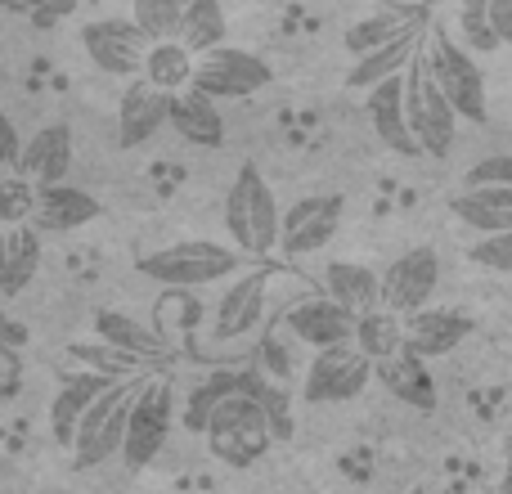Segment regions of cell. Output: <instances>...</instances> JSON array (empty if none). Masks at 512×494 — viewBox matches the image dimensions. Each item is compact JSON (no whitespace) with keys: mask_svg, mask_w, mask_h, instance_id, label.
Instances as JSON below:
<instances>
[{"mask_svg":"<svg viewBox=\"0 0 512 494\" xmlns=\"http://www.w3.org/2000/svg\"><path fill=\"white\" fill-rule=\"evenodd\" d=\"M135 270L167 292H198V288H212V283L239 279V274L252 270V265H248V256L225 247V243L185 239V243H171V247H158V252L140 256Z\"/></svg>","mask_w":512,"mask_h":494,"instance_id":"6da1fadb","label":"cell"},{"mask_svg":"<svg viewBox=\"0 0 512 494\" xmlns=\"http://www.w3.org/2000/svg\"><path fill=\"white\" fill-rule=\"evenodd\" d=\"M279 221V198L265 185L261 167L243 162L225 194V230H230L234 252H243L248 261H265L270 252H279Z\"/></svg>","mask_w":512,"mask_h":494,"instance_id":"7a4b0ae2","label":"cell"},{"mask_svg":"<svg viewBox=\"0 0 512 494\" xmlns=\"http://www.w3.org/2000/svg\"><path fill=\"white\" fill-rule=\"evenodd\" d=\"M203 441H207V450H212V459L225 463V468H252V463H261L265 454H270L274 432H270V423H265L261 405H256L248 391H239V396H230L207 418Z\"/></svg>","mask_w":512,"mask_h":494,"instance_id":"3957f363","label":"cell"},{"mask_svg":"<svg viewBox=\"0 0 512 494\" xmlns=\"http://www.w3.org/2000/svg\"><path fill=\"white\" fill-rule=\"evenodd\" d=\"M171 423H176V387L167 373H144L140 391L131 400V418H126V441H122V463L131 472L149 468L162 450H167Z\"/></svg>","mask_w":512,"mask_h":494,"instance_id":"277c9868","label":"cell"},{"mask_svg":"<svg viewBox=\"0 0 512 494\" xmlns=\"http://www.w3.org/2000/svg\"><path fill=\"white\" fill-rule=\"evenodd\" d=\"M427 77L436 81V90L445 95V104L454 108L459 122H486V72L472 59V50H463L454 36L436 32L427 41L423 54Z\"/></svg>","mask_w":512,"mask_h":494,"instance_id":"5b68a950","label":"cell"},{"mask_svg":"<svg viewBox=\"0 0 512 494\" xmlns=\"http://www.w3.org/2000/svg\"><path fill=\"white\" fill-rule=\"evenodd\" d=\"M405 122L414 135L418 153L423 158H450L454 144H459V117L445 104V95L436 90V81L427 77L423 59H414L405 68Z\"/></svg>","mask_w":512,"mask_h":494,"instance_id":"8992f818","label":"cell"},{"mask_svg":"<svg viewBox=\"0 0 512 494\" xmlns=\"http://www.w3.org/2000/svg\"><path fill=\"white\" fill-rule=\"evenodd\" d=\"M144 378H122L86 409L81 418L77 436H72V459L77 468H104L113 454H122V441H126V418H131V400L140 391Z\"/></svg>","mask_w":512,"mask_h":494,"instance_id":"52a82bcc","label":"cell"},{"mask_svg":"<svg viewBox=\"0 0 512 494\" xmlns=\"http://www.w3.org/2000/svg\"><path fill=\"white\" fill-rule=\"evenodd\" d=\"M270 283H274V270L270 265H252L243 270L239 279H230V288L216 297V310H212V333L216 346H239L248 337L261 333L265 324V306H270Z\"/></svg>","mask_w":512,"mask_h":494,"instance_id":"ba28073f","label":"cell"},{"mask_svg":"<svg viewBox=\"0 0 512 494\" xmlns=\"http://www.w3.org/2000/svg\"><path fill=\"white\" fill-rule=\"evenodd\" d=\"M270 77L274 72L261 54L221 45V50L203 54V59L194 63V81H189V90L203 95V99H212V104H225V99H252L256 90L270 86Z\"/></svg>","mask_w":512,"mask_h":494,"instance_id":"9c48e42d","label":"cell"},{"mask_svg":"<svg viewBox=\"0 0 512 494\" xmlns=\"http://www.w3.org/2000/svg\"><path fill=\"white\" fill-rule=\"evenodd\" d=\"M369 382H373V364L355 346H333V351H319L306 364L301 400L306 405H346V400H360L369 391Z\"/></svg>","mask_w":512,"mask_h":494,"instance_id":"30bf717a","label":"cell"},{"mask_svg":"<svg viewBox=\"0 0 512 494\" xmlns=\"http://www.w3.org/2000/svg\"><path fill=\"white\" fill-rule=\"evenodd\" d=\"M378 288H382V310H391L396 319L427 310L432 292L441 288V256H436V247H409L405 256H396L378 274Z\"/></svg>","mask_w":512,"mask_h":494,"instance_id":"8fae6325","label":"cell"},{"mask_svg":"<svg viewBox=\"0 0 512 494\" xmlns=\"http://www.w3.org/2000/svg\"><path fill=\"white\" fill-rule=\"evenodd\" d=\"M342 216H346L342 194H306V198H297V203L283 212V221H279V252H288V256L324 252V247L337 239V230H342Z\"/></svg>","mask_w":512,"mask_h":494,"instance_id":"7c38bea8","label":"cell"},{"mask_svg":"<svg viewBox=\"0 0 512 494\" xmlns=\"http://www.w3.org/2000/svg\"><path fill=\"white\" fill-rule=\"evenodd\" d=\"M81 45H86L90 63L108 77L122 81H140L144 54H149V41L140 36V27L131 18H90L81 27Z\"/></svg>","mask_w":512,"mask_h":494,"instance_id":"4fadbf2b","label":"cell"},{"mask_svg":"<svg viewBox=\"0 0 512 494\" xmlns=\"http://www.w3.org/2000/svg\"><path fill=\"white\" fill-rule=\"evenodd\" d=\"M283 333L319 355V351H333V346H351L355 315H346V310L337 306V301H328L324 292H310V297H297L288 310H283Z\"/></svg>","mask_w":512,"mask_h":494,"instance_id":"5bb4252c","label":"cell"},{"mask_svg":"<svg viewBox=\"0 0 512 494\" xmlns=\"http://www.w3.org/2000/svg\"><path fill=\"white\" fill-rule=\"evenodd\" d=\"M68 167H72V126L50 122V126H41L32 140H23L14 176L27 180V185H36V189H45V185H63Z\"/></svg>","mask_w":512,"mask_h":494,"instance_id":"9a60e30c","label":"cell"},{"mask_svg":"<svg viewBox=\"0 0 512 494\" xmlns=\"http://www.w3.org/2000/svg\"><path fill=\"white\" fill-rule=\"evenodd\" d=\"M472 337V319L463 310H418L405 319V351L418 360H441V355L459 351Z\"/></svg>","mask_w":512,"mask_h":494,"instance_id":"2e32d148","label":"cell"},{"mask_svg":"<svg viewBox=\"0 0 512 494\" xmlns=\"http://www.w3.org/2000/svg\"><path fill=\"white\" fill-rule=\"evenodd\" d=\"M104 207H99L95 194L77 185H45L36 189V212H32V230L36 234H68V230H81V225L99 221Z\"/></svg>","mask_w":512,"mask_h":494,"instance_id":"e0dca14e","label":"cell"},{"mask_svg":"<svg viewBox=\"0 0 512 494\" xmlns=\"http://www.w3.org/2000/svg\"><path fill=\"white\" fill-rule=\"evenodd\" d=\"M167 104H171V95L153 90L149 81H131L122 90V108H117V140H122V149L149 144L167 126Z\"/></svg>","mask_w":512,"mask_h":494,"instance_id":"ac0fdd59","label":"cell"},{"mask_svg":"<svg viewBox=\"0 0 512 494\" xmlns=\"http://www.w3.org/2000/svg\"><path fill=\"white\" fill-rule=\"evenodd\" d=\"M369 122H373V135L387 144L391 153L400 158H418V144L409 135V122H405V72L391 81H382L378 90H369Z\"/></svg>","mask_w":512,"mask_h":494,"instance_id":"d6986e66","label":"cell"},{"mask_svg":"<svg viewBox=\"0 0 512 494\" xmlns=\"http://www.w3.org/2000/svg\"><path fill=\"white\" fill-rule=\"evenodd\" d=\"M167 126L194 149H221L225 144V117L212 99L194 95V90H180L167 104Z\"/></svg>","mask_w":512,"mask_h":494,"instance_id":"ffe728a7","label":"cell"},{"mask_svg":"<svg viewBox=\"0 0 512 494\" xmlns=\"http://www.w3.org/2000/svg\"><path fill=\"white\" fill-rule=\"evenodd\" d=\"M95 333H99V342H104V346L131 355V360H140V364L167 360V355H171V342L158 333V328L140 324V319L122 315V310H99V315H95Z\"/></svg>","mask_w":512,"mask_h":494,"instance_id":"44dd1931","label":"cell"},{"mask_svg":"<svg viewBox=\"0 0 512 494\" xmlns=\"http://www.w3.org/2000/svg\"><path fill=\"white\" fill-rule=\"evenodd\" d=\"M373 378H378L382 387H387V396H396L400 405L423 409V414H432L436 409V378H432V369H427L418 355L400 351V355H391V360L373 364Z\"/></svg>","mask_w":512,"mask_h":494,"instance_id":"7402d4cb","label":"cell"},{"mask_svg":"<svg viewBox=\"0 0 512 494\" xmlns=\"http://www.w3.org/2000/svg\"><path fill=\"white\" fill-rule=\"evenodd\" d=\"M108 387H113V378H104V373H77V378H63L59 396H54V405H50V432H54V441H59L63 450L72 445V436H77L86 409L95 405Z\"/></svg>","mask_w":512,"mask_h":494,"instance_id":"603a6c76","label":"cell"},{"mask_svg":"<svg viewBox=\"0 0 512 494\" xmlns=\"http://www.w3.org/2000/svg\"><path fill=\"white\" fill-rule=\"evenodd\" d=\"M324 297L337 301L346 315H373L382 310V288H378V274L360 261H333L324 270Z\"/></svg>","mask_w":512,"mask_h":494,"instance_id":"cb8c5ba5","label":"cell"},{"mask_svg":"<svg viewBox=\"0 0 512 494\" xmlns=\"http://www.w3.org/2000/svg\"><path fill=\"white\" fill-rule=\"evenodd\" d=\"M450 216H459V225L477 230L481 239L512 234V189H459L450 198Z\"/></svg>","mask_w":512,"mask_h":494,"instance_id":"d4e9b609","label":"cell"},{"mask_svg":"<svg viewBox=\"0 0 512 494\" xmlns=\"http://www.w3.org/2000/svg\"><path fill=\"white\" fill-rule=\"evenodd\" d=\"M418 59V27H409V32H400L396 41H387L382 50H373V54H364V59H355L351 63V72H346V86L351 90H378L382 81H391V77H400V72L409 68V63Z\"/></svg>","mask_w":512,"mask_h":494,"instance_id":"484cf974","label":"cell"},{"mask_svg":"<svg viewBox=\"0 0 512 494\" xmlns=\"http://www.w3.org/2000/svg\"><path fill=\"white\" fill-rule=\"evenodd\" d=\"M41 270V234L32 225H14L0 230V292H23L32 274Z\"/></svg>","mask_w":512,"mask_h":494,"instance_id":"4316f807","label":"cell"},{"mask_svg":"<svg viewBox=\"0 0 512 494\" xmlns=\"http://www.w3.org/2000/svg\"><path fill=\"white\" fill-rule=\"evenodd\" d=\"M248 382H252V369H216L212 378H203V382H198V387L185 396V414H180V418H185V427L203 436L207 418H212L230 396L248 391Z\"/></svg>","mask_w":512,"mask_h":494,"instance_id":"83f0119b","label":"cell"},{"mask_svg":"<svg viewBox=\"0 0 512 494\" xmlns=\"http://www.w3.org/2000/svg\"><path fill=\"white\" fill-rule=\"evenodd\" d=\"M194 63L198 59L180 41L149 45L144 68H140V81H149V86L162 90V95H180V90H189V81H194Z\"/></svg>","mask_w":512,"mask_h":494,"instance_id":"f1b7e54d","label":"cell"},{"mask_svg":"<svg viewBox=\"0 0 512 494\" xmlns=\"http://www.w3.org/2000/svg\"><path fill=\"white\" fill-rule=\"evenodd\" d=\"M423 18H427V9H378L373 18H364V23H355L351 32H346V50H351L355 59H364V54L382 50L387 41H396L400 32L418 27Z\"/></svg>","mask_w":512,"mask_h":494,"instance_id":"f546056e","label":"cell"},{"mask_svg":"<svg viewBox=\"0 0 512 494\" xmlns=\"http://www.w3.org/2000/svg\"><path fill=\"white\" fill-rule=\"evenodd\" d=\"M225 36H230V23H225V9L216 5V0H194V5H185V18H180V36H176V41L185 45L194 59L221 50Z\"/></svg>","mask_w":512,"mask_h":494,"instance_id":"4dcf8cb0","label":"cell"},{"mask_svg":"<svg viewBox=\"0 0 512 494\" xmlns=\"http://www.w3.org/2000/svg\"><path fill=\"white\" fill-rule=\"evenodd\" d=\"M351 346L364 355L369 364H382L391 355L405 351V319H396L391 310H373V315L355 319V337Z\"/></svg>","mask_w":512,"mask_h":494,"instance_id":"1f68e13d","label":"cell"},{"mask_svg":"<svg viewBox=\"0 0 512 494\" xmlns=\"http://www.w3.org/2000/svg\"><path fill=\"white\" fill-rule=\"evenodd\" d=\"M180 18H185V5H180V0H135V9H131V23L140 27V36L149 45L176 41Z\"/></svg>","mask_w":512,"mask_h":494,"instance_id":"d6a6232c","label":"cell"},{"mask_svg":"<svg viewBox=\"0 0 512 494\" xmlns=\"http://www.w3.org/2000/svg\"><path fill=\"white\" fill-rule=\"evenodd\" d=\"M248 396L261 405V414H265V423H270L274 441H288V436H292V396H288V387H279V382L261 378V373L252 369Z\"/></svg>","mask_w":512,"mask_h":494,"instance_id":"836d02e7","label":"cell"},{"mask_svg":"<svg viewBox=\"0 0 512 494\" xmlns=\"http://www.w3.org/2000/svg\"><path fill=\"white\" fill-rule=\"evenodd\" d=\"M36 212V185L18 176L0 180V230H14V225H32Z\"/></svg>","mask_w":512,"mask_h":494,"instance_id":"e575fe53","label":"cell"},{"mask_svg":"<svg viewBox=\"0 0 512 494\" xmlns=\"http://www.w3.org/2000/svg\"><path fill=\"white\" fill-rule=\"evenodd\" d=\"M459 32H463V41H468L472 50H481V54L499 50V36H495V27H490V18H486V0H472V5L459 9ZM468 45H463V50H468Z\"/></svg>","mask_w":512,"mask_h":494,"instance_id":"d590c367","label":"cell"},{"mask_svg":"<svg viewBox=\"0 0 512 494\" xmlns=\"http://www.w3.org/2000/svg\"><path fill=\"white\" fill-rule=\"evenodd\" d=\"M23 382H27V360H23V351H18L14 337L0 333V405H9V400L23 391Z\"/></svg>","mask_w":512,"mask_h":494,"instance_id":"8d00e7d4","label":"cell"},{"mask_svg":"<svg viewBox=\"0 0 512 494\" xmlns=\"http://www.w3.org/2000/svg\"><path fill=\"white\" fill-rule=\"evenodd\" d=\"M472 261L486 265L495 274H512V234H499V239H477L472 247Z\"/></svg>","mask_w":512,"mask_h":494,"instance_id":"74e56055","label":"cell"},{"mask_svg":"<svg viewBox=\"0 0 512 494\" xmlns=\"http://www.w3.org/2000/svg\"><path fill=\"white\" fill-rule=\"evenodd\" d=\"M18 153H23V135H18V126L9 122L5 113H0V180L14 176Z\"/></svg>","mask_w":512,"mask_h":494,"instance_id":"f35d334b","label":"cell"},{"mask_svg":"<svg viewBox=\"0 0 512 494\" xmlns=\"http://www.w3.org/2000/svg\"><path fill=\"white\" fill-rule=\"evenodd\" d=\"M486 18L495 27L499 45H512V0H486Z\"/></svg>","mask_w":512,"mask_h":494,"instance_id":"ab89813d","label":"cell"},{"mask_svg":"<svg viewBox=\"0 0 512 494\" xmlns=\"http://www.w3.org/2000/svg\"><path fill=\"white\" fill-rule=\"evenodd\" d=\"M499 494H512V463H508V472H504V481H499Z\"/></svg>","mask_w":512,"mask_h":494,"instance_id":"60d3db41","label":"cell"},{"mask_svg":"<svg viewBox=\"0 0 512 494\" xmlns=\"http://www.w3.org/2000/svg\"><path fill=\"white\" fill-rule=\"evenodd\" d=\"M409 494H427V490H423V486H414V490H409Z\"/></svg>","mask_w":512,"mask_h":494,"instance_id":"b9f144b4","label":"cell"}]
</instances>
